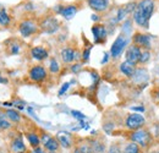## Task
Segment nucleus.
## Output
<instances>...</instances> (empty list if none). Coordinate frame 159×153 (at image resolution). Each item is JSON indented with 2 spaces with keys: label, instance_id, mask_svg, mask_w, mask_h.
Masks as SVG:
<instances>
[{
  "label": "nucleus",
  "instance_id": "c9c22d12",
  "mask_svg": "<svg viewBox=\"0 0 159 153\" xmlns=\"http://www.w3.org/2000/svg\"><path fill=\"white\" fill-rule=\"evenodd\" d=\"M92 20H93V21H97V20H98V16H97V15H93V16H92Z\"/></svg>",
  "mask_w": 159,
  "mask_h": 153
},
{
  "label": "nucleus",
  "instance_id": "b1692460",
  "mask_svg": "<svg viewBox=\"0 0 159 153\" xmlns=\"http://www.w3.org/2000/svg\"><path fill=\"white\" fill-rule=\"evenodd\" d=\"M49 70H50V72H53V74L59 72L60 66H59V64H58V61H57L55 59H52V60H50V64H49Z\"/></svg>",
  "mask_w": 159,
  "mask_h": 153
},
{
  "label": "nucleus",
  "instance_id": "aec40b11",
  "mask_svg": "<svg viewBox=\"0 0 159 153\" xmlns=\"http://www.w3.org/2000/svg\"><path fill=\"white\" fill-rule=\"evenodd\" d=\"M141 147H139L137 143H135V142H129V143H126V146L124 147V150H122V153H141Z\"/></svg>",
  "mask_w": 159,
  "mask_h": 153
},
{
  "label": "nucleus",
  "instance_id": "9b49d317",
  "mask_svg": "<svg viewBox=\"0 0 159 153\" xmlns=\"http://www.w3.org/2000/svg\"><path fill=\"white\" fill-rule=\"evenodd\" d=\"M134 43L135 45H137L139 48H143V49H151V38L149 36L147 35H143V33H135L134 36Z\"/></svg>",
  "mask_w": 159,
  "mask_h": 153
},
{
  "label": "nucleus",
  "instance_id": "f03ea898",
  "mask_svg": "<svg viewBox=\"0 0 159 153\" xmlns=\"http://www.w3.org/2000/svg\"><path fill=\"white\" fill-rule=\"evenodd\" d=\"M129 138L131 142L137 143L141 148H148L151 146L152 142V135L148 130L146 129H139L135 131H131V134L129 135Z\"/></svg>",
  "mask_w": 159,
  "mask_h": 153
},
{
  "label": "nucleus",
  "instance_id": "e433bc0d",
  "mask_svg": "<svg viewBox=\"0 0 159 153\" xmlns=\"http://www.w3.org/2000/svg\"><path fill=\"white\" fill-rule=\"evenodd\" d=\"M151 153H159V151H152Z\"/></svg>",
  "mask_w": 159,
  "mask_h": 153
},
{
  "label": "nucleus",
  "instance_id": "bb28decb",
  "mask_svg": "<svg viewBox=\"0 0 159 153\" xmlns=\"http://www.w3.org/2000/svg\"><path fill=\"white\" fill-rule=\"evenodd\" d=\"M91 49H92V47H87V48L83 50L82 58H83V60H84V61H87V60L89 59V53H91Z\"/></svg>",
  "mask_w": 159,
  "mask_h": 153
},
{
  "label": "nucleus",
  "instance_id": "6e6552de",
  "mask_svg": "<svg viewBox=\"0 0 159 153\" xmlns=\"http://www.w3.org/2000/svg\"><path fill=\"white\" fill-rule=\"evenodd\" d=\"M28 76L33 82H42L47 78V70L43 65H36L30 69Z\"/></svg>",
  "mask_w": 159,
  "mask_h": 153
},
{
  "label": "nucleus",
  "instance_id": "f704fd0d",
  "mask_svg": "<svg viewBox=\"0 0 159 153\" xmlns=\"http://www.w3.org/2000/svg\"><path fill=\"white\" fill-rule=\"evenodd\" d=\"M154 96L157 97V99H159V88L156 91V92H154Z\"/></svg>",
  "mask_w": 159,
  "mask_h": 153
},
{
  "label": "nucleus",
  "instance_id": "39448f33",
  "mask_svg": "<svg viewBox=\"0 0 159 153\" xmlns=\"http://www.w3.org/2000/svg\"><path fill=\"white\" fill-rule=\"evenodd\" d=\"M40 140H42V142H43V147H44V150L48 151V152L54 153L60 148V143H59V141H58L57 137H53V136H50V135L45 134L42 136Z\"/></svg>",
  "mask_w": 159,
  "mask_h": 153
},
{
  "label": "nucleus",
  "instance_id": "0eeeda50",
  "mask_svg": "<svg viewBox=\"0 0 159 153\" xmlns=\"http://www.w3.org/2000/svg\"><path fill=\"white\" fill-rule=\"evenodd\" d=\"M141 54H142V49L137 47V45H131V47H129L127 48V50H126V54H125V57H126V61H129L130 64H132V65H137L139 63V59H141Z\"/></svg>",
  "mask_w": 159,
  "mask_h": 153
},
{
  "label": "nucleus",
  "instance_id": "4468645a",
  "mask_svg": "<svg viewBox=\"0 0 159 153\" xmlns=\"http://www.w3.org/2000/svg\"><path fill=\"white\" fill-rule=\"evenodd\" d=\"M31 57L38 61H43L48 58V50L43 47H34L31 49Z\"/></svg>",
  "mask_w": 159,
  "mask_h": 153
},
{
  "label": "nucleus",
  "instance_id": "9d476101",
  "mask_svg": "<svg viewBox=\"0 0 159 153\" xmlns=\"http://www.w3.org/2000/svg\"><path fill=\"white\" fill-rule=\"evenodd\" d=\"M10 152L11 153H27V146L25 145L23 137L19 135L12 138L10 142Z\"/></svg>",
  "mask_w": 159,
  "mask_h": 153
},
{
  "label": "nucleus",
  "instance_id": "a878e982",
  "mask_svg": "<svg viewBox=\"0 0 159 153\" xmlns=\"http://www.w3.org/2000/svg\"><path fill=\"white\" fill-rule=\"evenodd\" d=\"M108 153H122V151H121L119 145H111L110 148H109V151H108Z\"/></svg>",
  "mask_w": 159,
  "mask_h": 153
},
{
  "label": "nucleus",
  "instance_id": "6ab92c4d",
  "mask_svg": "<svg viewBox=\"0 0 159 153\" xmlns=\"http://www.w3.org/2000/svg\"><path fill=\"white\" fill-rule=\"evenodd\" d=\"M26 138L28 140V143H30V146H31L32 148L39 147L40 142H42L40 137L36 134V132H27V134H26Z\"/></svg>",
  "mask_w": 159,
  "mask_h": 153
},
{
  "label": "nucleus",
  "instance_id": "20e7f679",
  "mask_svg": "<svg viewBox=\"0 0 159 153\" xmlns=\"http://www.w3.org/2000/svg\"><path fill=\"white\" fill-rule=\"evenodd\" d=\"M127 44V40H126V37L124 35H120L116 37V39L114 40V43L111 44V48H110V55L114 59H118V58L122 54L125 47Z\"/></svg>",
  "mask_w": 159,
  "mask_h": 153
},
{
  "label": "nucleus",
  "instance_id": "dca6fc26",
  "mask_svg": "<svg viewBox=\"0 0 159 153\" xmlns=\"http://www.w3.org/2000/svg\"><path fill=\"white\" fill-rule=\"evenodd\" d=\"M58 11H59V14L62 17H65L66 20H71L76 15L77 9H76V6H74V5H69V6H62Z\"/></svg>",
  "mask_w": 159,
  "mask_h": 153
},
{
  "label": "nucleus",
  "instance_id": "412c9836",
  "mask_svg": "<svg viewBox=\"0 0 159 153\" xmlns=\"http://www.w3.org/2000/svg\"><path fill=\"white\" fill-rule=\"evenodd\" d=\"M5 114L7 116V119H9L10 121H12V123H20L21 121L20 113H19L17 110H15V109H7V110L5 112Z\"/></svg>",
  "mask_w": 159,
  "mask_h": 153
},
{
  "label": "nucleus",
  "instance_id": "cd10ccee",
  "mask_svg": "<svg viewBox=\"0 0 159 153\" xmlns=\"http://www.w3.org/2000/svg\"><path fill=\"white\" fill-rule=\"evenodd\" d=\"M71 114H72V116H74V118L79 119V120H81V121H82V120L86 118V116L82 114L81 112H77V110H72V112H71Z\"/></svg>",
  "mask_w": 159,
  "mask_h": 153
},
{
  "label": "nucleus",
  "instance_id": "473e14b6",
  "mask_svg": "<svg viewBox=\"0 0 159 153\" xmlns=\"http://www.w3.org/2000/svg\"><path fill=\"white\" fill-rule=\"evenodd\" d=\"M6 82H7V80L6 78H2L1 75H0V83H6Z\"/></svg>",
  "mask_w": 159,
  "mask_h": 153
},
{
  "label": "nucleus",
  "instance_id": "a211bd4d",
  "mask_svg": "<svg viewBox=\"0 0 159 153\" xmlns=\"http://www.w3.org/2000/svg\"><path fill=\"white\" fill-rule=\"evenodd\" d=\"M57 138L59 141L60 146L69 150L72 147V142H71V138H70V135L69 134H65V132H59L57 135Z\"/></svg>",
  "mask_w": 159,
  "mask_h": 153
},
{
  "label": "nucleus",
  "instance_id": "f257e3e1",
  "mask_svg": "<svg viewBox=\"0 0 159 153\" xmlns=\"http://www.w3.org/2000/svg\"><path fill=\"white\" fill-rule=\"evenodd\" d=\"M154 11V1L153 0H141L135 7L134 20L139 27L148 28L149 20Z\"/></svg>",
  "mask_w": 159,
  "mask_h": 153
},
{
  "label": "nucleus",
  "instance_id": "ddd939ff",
  "mask_svg": "<svg viewBox=\"0 0 159 153\" xmlns=\"http://www.w3.org/2000/svg\"><path fill=\"white\" fill-rule=\"evenodd\" d=\"M89 7L97 12H103L108 9L109 1L108 0H87Z\"/></svg>",
  "mask_w": 159,
  "mask_h": 153
},
{
  "label": "nucleus",
  "instance_id": "7c9ffc66",
  "mask_svg": "<svg viewBox=\"0 0 159 153\" xmlns=\"http://www.w3.org/2000/svg\"><path fill=\"white\" fill-rule=\"evenodd\" d=\"M33 153H45V150L44 148H42V147H36V148H33Z\"/></svg>",
  "mask_w": 159,
  "mask_h": 153
},
{
  "label": "nucleus",
  "instance_id": "c756f323",
  "mask_svg": "<svg viewBox=\"0 0 159 153\" xmlns=\"http://www.w3.org/2000/svg\"><path fill=\"white\" fill-rule=\"evenodd\" d=\"M69 87H70V82H66V83H64L62 86H61V88H60L59 91V96H62L67 90H69Z\"/></svg>",
  "mask_w": 159,
  "mask_h": 153
},
{
  "label": "nucleus",
  "instance_id": "c85d7f7f",
  "mask_svg": "<svg viewBox=\"0 0 159 153\" xmlns=\"http://www.w3.org/2000/svg\"><path fill=\"white\" fill-rule=\"evenodd\" d=\"M19 52H20L19 44H12V45H10V54H17Z\"/></svg>",
  "mask_w": 159,
  "mask_h": 153
},
{
  "label": "nucleus",
  "instance_id": "393cba45",
  "mask_svg": "<svg viewBox=\"0 0 159 153\" xmlns=\"http://www.w3.org/2000/svg\"><path fill=\"white\" fill-rule=\"evenodd\" d=\"M151 58V53L148 49H143L142 54H141V59H139V64H146Z\"/></svg>",
  "mask_w": 159,
  "mask_h": 153
},
{
  "label": "nucleus",
  "instance_id": "72a5a7b5",
  "mask_svg": "<svg viewBox=\"0 0 159 153\" xmlns=\"http://www.w3.org/2000/svg\"><path fill=\"white\" fill-rule=\"evenodd\" d=\"M80 69V65L77 64V65H74V67H72V71H77Z\"/></svg>",
  "mask_w": 159,
  "mask_h": 153
},
{
  "label": "nucleus",
  "instance_id": "4be33fe9",
  "mask_svg": "<svg viewBox=\"0 0 159 153\" xmlns=\"http://www.w3.org/2000/svg\"><path fill=\"white\" fill-rule=\"evenodd\" d=\"M11 128V123L10 120L7 119V116L5 113H1L0 112V130H7Z\"/></svg>",
  "mask_w": 159,
  "mask_h": 153
},
{
  "label": "nucleus",
  "instance_id": "f3484780",
  "mask_svg": "<svg viewBox=\"0 0 159 153\" xmlns=\"http://www.w3.org/2000/svg\"><path fill=\"white\" fill-rule=\"evenodd\" d=\"M120 71H121L125 76L132 77L134 75H135V72H136V66L132 65V64H130L129 61L125 60L124 63L120 64Z\"/></svg>",
  "mask_w": 159,
  "mask_h": 153
},
{
  "label": "nucleus",
  "instance_id": "2f4dec72",
  "mask_svg": "<svg viewBox=\"0 0 159 153\" xmlns=\"http://www.w3.org/2000/svg\"><path fill=\"white\" fill-rule=\"evenodd\" d=\"M132 110H136V112H139V113H143L146 109H144V107H132Z\"/></svg>",
  "mask_w": 159,
  "mask_h": 153
},
{
  "label": "nucleus",
  "instance_id": "423d86ee",
  "mask_svg": "<svg viewBox=\"0 0 159 153\" xmlns=\"http://www.w3.org/2000/svg\"><path fill=\"white\" fill-rule=\"evenodd\" d=\"M19 31H20L22 37H30V36L34 35L38 31V27H37V25L33 21L25 20V21H22L19 25Z\"/></svg>",
  "mask_w": 159,
  "mask_h": 153
},
{
  "label": "nucleus",
  "instance_id": "2eb2a0df",
  "mask_svg": "<svg viewBox=\"0 0 159 153\" xmlns=\"http://www.w3.org/2000/svg\"><path fill=\"white\" fill-rule=\"evenodd\" d=\"M60 55H61V59H62L64 63L69 64V63H72V61L76 59L77 53H76L72 48H64V49L61 50Z\"/></svg>",
  "mask_w": 159,
  "mask_h": 153
},
{
  "label": "nucleus",
  "instance_id": "7ed1b4c3",
  "mask_svg": "<svg viewBox=\"0 0 159 153\" xmlns=\"http://www.w3.org/2000/svg\"><path fill=\"white\" fill-rule=\"evenodd\" d=\"M125 125L129 130L135 131V130L142 129L146 125V119L141 113H132V114L127 115L125 120Z\"/></svg>",
  "mask_w": 159,
  "mask_h": 153
},
{
  "label": "nucleus",
  "instance_id": "5701e85b",
  "mask_svg": "<svg viewBox=\"0 0 159 153\" xmlns=\"http://www.w3.org/2000/svg\"><path fill=\"white\" fill-rule=\"evenodd\" d=\"M9 23H10V17H9L6 10L4 7H0V26L6 27V26H9Z\"/></svg>",
  "mask_w": 159,
  "mask_h": 153
},
{
  "label": "nucleus",
  "instance_id": "1a4fd4ad",
  "mask_svg": "<svg viewBox=\"0 0 159 153\" xmlns=\"http://www.w3.org/2000/svg\"><path fill=\"white\" fill-rule=\"evenodd\" d=\"M40 27L47 33H55L59 30V21L55 17H45L42 21Z\"/></svg>",
  "mask_w": 159,
  "mask_h": 153
},
{
  "label": "nucleus",
  "instance_id": "f8f14e48",
  "mask_svg": "<svg viewBox=\"0 0 159 153\" xmlns=\"http://www.w3.org/2000/svg\"><path fill=\"white\" fill-rule=\"evenodd\" d=\"M92 33L94 37V43H104L107 39V28L102 25H94L92 27Z\"/></svg>",
  "mask_w": 159,
  "mask_h": 153
}]
</instances>
